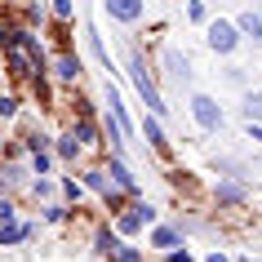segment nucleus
<instances>
[{"instance_id":"nucleus-5","label":"nucleus","mask_w":262,"mask_h":262,"mask_svg":"<svg viewBox=\"0 0 262 262\" xmlns=\"http://www.w3.org/2000/svg\"><path fill=\"white\" fill-rule=\"evenodd\" d=\"M102 9H107L111 18H120V23H138V18H142V5H138V0H107Z\"/></svg>"},{"instance_id":"nucleus-29","label":"nucleus","mask_w":262,"mask_h":262,"mask_svg":"<svg viewBox=\"0 0 262 262\" xmlns=\"http://www.w3.org/2000/svg\"><path fill=\"white\" fill-rule=\"evenodd\" d=\"M240 262H249V258H240Z\"/></svg>"},{"instance_id":"nucleus-6","label":"nucleus","mask_w":262,"mask_h":262,"mask_svg":"<svg viewBox=\"0 0 262 262\" xmlns=\"http://www.w3.org/2000/svg\"><path fill=\"white\" fill-rule=\"evenodd\" d=\"M142 222H151V209H147V205H134V209H124V213H120V222H116V227H120L124 235H134Z\"/></svg>"},{"instance_id":"nucleus-18","label":"nucleus","mask_w":262,"mask_h":262,"mask_svg":"<svg viewBox=\"0 0 262 262\" xmlns=\"http://www.w3.org/2000/svg\"><path fill=\"white\" fill-rule=\"evenodd\" d=\"M89 49H94V58H98V62H102V67H111L107 49H102V36H94V31H89Z\"/></svg>"},{"instance_id":"nucleus-15","label":"nucleus","mask_w":262,"mask_h":262,"mask_svg":"<svg viewBox=\"0 0 262 262\" xmlns=\"http://www.w3.org/2000/svg\"><path fill=\"white\" fill-rule=\"evenodd\" d=\"M18 240H31V227H0V245H18Z\"/></svg>"},{"instance_id":"nucleus-28","label":"nucleus","mask_w":262,"mask_h":262,"mask_svg":"<svg viewBox=\"0 0 262 262\" xmlns=\"http://www.w3.org/2000/svg\"><path fill=\"white\" fill-rule=\"evenodd\" d=\"M209 262H227V258H222V253H209Z\"/></svg>"},{"instance_id":"nucleus-25","label":"nucleus","mask_w":262,"mask_h":262,"mask_svg":"<svg viewBox=\"0 0 262 262\" xmlns=\"http://www.w3.org/2000/svg\"><path fill=\"white\" fill-rule=\"evenodd\" d=\"M120 262H138V249H129V245H124V249H120Z\"/></svg>"},{"instance_id":"nucleus-24","label":"nucleus","mask_w":262,"mask_h":262,"mask_svg":"<svg viewBox=\"0 0 262 262\" xmlns=\"http://www.w3.org/2000/svg\"><path fill=\"white\" fill-rule=\"evenodd\" d=\"M54 14H58V18H71L76 9H71V0H58V5H54Z\"/></svg>"},{"instance_id":"nucleus-10","label":"nucleus","mask_w":262,"mask_h":262,"mask_svg":"<svg viewBox=\"0 0 262 262\" xmlns=\"http://www.w3.org/2000/svg\"><path fill=\"white\" fill-rule=\"evenodd\" d=\"M142 134H147V142H151L156 151H169V138H165V129L156 120H142Z\"/></svg>"},{"instance_id":"nucleus-22","label":"nucleus","mask_w":262,"mask_h":262,"mask_svg":"<svg viewBox=\"0 0 262 262\" xmlns=\"http://www.w3.org/2000/svg\"><path fill=\"white\" fill-rule=\"evenodd\" d=\"M9 222H14V205H9V200H0V227H9Z\"/></svg>"},{"instance_id":"nucleus-9","label":"nucleus","mask_w":262,"mask_h":262,"mask_svg":"<svg viewBox=\"0 0 262 262\" xmlns=\"http://www.w3.org/2000/svg\"><path fill=\"white\" fill-rule=\"evenodd\" d=\"M111 178H116V187H120V191H138V178H134V173H129V169L120 165V160H111Z\"/></svg>"},{"instance_id":"nucleus-4","label":"nucleus","mask_w":262,"mask_h":262,"mask_svg":"<svg viewBox=\"0 0 262 262\" xmlns=\"http://www.w3.org/2000/svg\"><path fill=\"white\" fill-rule=\"evenodd\" d=\"M5 62H9V71H14V76H36V71H40V62H36V58L31 54H23V49H5Z\"/></svg>"},{"instance_id":"nucleus-21","label":"nucleus","mask_w":262,"mask_h":262,"mask_svg":"<svg viewBox=\"0 0 262 262\" xmlns=\"http://www.w3.org/2000/svg\"><path fill=\"white\" fill-rule=\"evenodd\" d=\"M14 111H18V98H0V120H9Z\"/></svg>"},{"instance_id":"nucleus-11","label":"nucleus","mask_w":262,"mask_h":262,"mask_svg":"<svg viewBox=\"0 0 262 262\" xmlns=\"http://www.w3.org/2000/svg\"><path fill=\"white\" fill-rule=\"evenodd\" d=\"M178 240H182V231H173V227H156V231H151V245L156 249H173Z\"/></svg>"},{"instance_id":"nucleus-3","label":"nucleus","mask_w":262,"mask_h":262,"mask_svg":"<svg viewBox=\"0 0 262 262\" xmlns=\"http://www.w3.org/2000/svg\"><path fill=\"white\" fill-rule=\"evenodd\" d=\"M191 111H195V120H200V129H209V134L222 129V111H218L213 98H191Z\"/></svg>"},{"instance_id":"nucleus-13","label":"nucleus","mask_w":262,"mask_h":262,"mask_svg":"<svg viewBox=\"0 0 262 262\" xmlns=\"http://www.w3.org/2000/svg\"><path fill=\"white\" fill-rule=\"evenodd\" d=\"M58 76H62V80H76V76H80V58L62 54V58H58Z\"/></svg>"},{"instance_id":"nucleus-23","label":"nucleus","mask_w":262,"mask_h":262,"mask_svg":"<svg viewBox=\"0 0 262 262\" xmlns=\"http://www.w3.org/2000/svg\"><path fill=\"white\" fill-rule=\"evenodd\" d=\"M45 218H49V222H62V218H67V209H62V205H49V209H45Z\"/></svg>"},{"instance_id":"nucleus-7","label":"nucleus","mask_w":262,"mask_h":262,"mask_svg":"<svg viewBox=\"0 0 262 262\" xmlns=\"http://www.w3.org/2000/svg\"><path fill=\"white\" fill-rule=\"evenodd\" d=\"M235 31H240V36H249L253 45H262V14H253V9H245V14L235 18Z\"/></svg>"},{"instance_id":"nucleus-16","label":"nucleus","mask_w":262,"mask_h":262,"mask_svg":"<svg viewBox=\"0 0 262 262\" xmlns=\"http://www.w3.org/2000/svg\"><path fill=\"white\" fill-rule=\"evenodd\" d=\"M245 116H249V124H262V94L245 98Z\"/></svg>"},{"instance_id":"nucleus-8","label":"nucleus","mask_w":262,"mask_h":262,"mask_svg":"<svg viewBox=\"0 0 262 262\" xmlns=\"http://www.w3.org/2000/svg\"><path fill=\"white\" fill-rule=\"evenodd\" d=\"M165 62H169V76L178 84H191V67H187V58H178L173 49H165Z\"/></svg>"},{"instance_id":"nucleus-27","label":"nucleus","mask_w":262,"mask_h":262,"mask_svg":"<svg viewBox=\"0 0 262 262\" xmlns=\"http://www.w3.org/2000/svg\"><path fill=\"white\" fill-rule=\"evenodd\" d=\"M169 262H191V258H187V253H173V258H169Z\"/></svg>"},{"instance_id":"nucleus-14","label":"nucleus","mask_w":262,"mask_h":262,"mask_svg":"<svg viewBox=\"0 0 262 262\" xmlns=\"http://www.w3.org/2000/svg\"><path fill=\"white\" fill-rule=\"evenodd\" d=\"M94 245H98V253H111V258H120V249H124L111 231H98V240H94Z\"/></svg>"},{"instance_id":"nucleus-12","label":"nucleus","mask_w":262,"mask_h":262,"mask_svg":"<svg viewBox=\"0 0 262 262\" xmlns=\"http://www.w3.org/2000/svg\"><path fill=\"white\" fill-rule=\"evenodd\" d=\"M218 200L222 205H240L245 200V187L240 182H218Z\"/></svg>"},{"instance_id":"nucleus-26","label":"nucleus","mask_w":262,"mask_h":262,"mask_svg":"<svg viewBox=\"0 0 262 262\" xmlns=\"http://www.w3.org/2000/svg\"><path fill=\"white\" fill-rule=\"evenodd\" d=\"M249 134H253V142H262V124H249Z\"/></svg>"},{"instance_id":"nucleus-2","label":"nucleus","mask_w":262,"mask_h":262,"mask_svg":"<svg viewBox=\"0 0 262 262\" xmlns=\"http://www.w3.org/2000/svg\"><path fill=\"white\" fill-rule=\"evenodd\" d=\"M235 45H240V31H235V23H209V49H218V54H231Z\"/></svg>"},{"instance_id":"nucleus-17","label":"nucleus","mask_w":262,"mask_h":262,"mask_svg":"<svg viewBox=\"0 0 262 262\" xmlns=\"http://www.w3.org/2000/svg\"><path fill=\"white\" fill-rule=\"evenodd\" d=\"M94 138H98V129H94L89 120H80V124H76V142H80V147H94Z\"/></svg>"},{"instance_id":"nucleus-19","label":"nucleus","mask_w":262,"mask_h":262,"mask_svg":"<svg viewBox=\"0 0 262 262\" xmlns=\"http://www.w3.org/2000/svg\"><path fill=\"white\" fill-rule=\"evenodd\" d=\"M76 151H80L76 134H62V138H58V156H76Z\"/></svg>"},{"instance_id":"nucleus-20","label":"nucleus","mask_w":262,"mask_h":262,"mask_svg":"<svg viewBox=\"0 0 262 262\" xmlns=\"http://www.w3.org/2000/svg\"><path fill=\"white\" fill-rule=\"evenodd\" d=\"M0 178L9 182V187H18V182H23V169H18V165H5V173H0Z\"/></svg>"},{"instance_id":"nucleus-1","label":"nucleus","mask_w":262,"mask_h":262,"mask_svg":"<svg viewBox=\"0 0 262 262\" xmlns=\"http://www.w3.org/2000/svg\"><path fill=\"white\" fill-rule=\"evenodd\" d=\"M129 71H134V84H138V94L147 98V107L156 111V116H169V107H165V98H160V89H156V80L147 76V62H142L138 54L129 58Z\"/></svg>"}]
</instances>
